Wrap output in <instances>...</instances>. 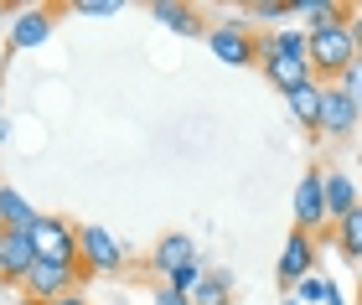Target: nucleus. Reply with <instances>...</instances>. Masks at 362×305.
<instances>
[{
    "label": "nucleus",
    "instance_id": "obj_1",
    "mask_svg": "<svg viewBox=\"0 0 362 305\" xmlns=\"http://www.w3.org/2000/svg\"><path fill=\"white\" fill-rule=\"evenodd\" d=\"M352 62H357L352 26H326V31H310V73H316V83H341Z\"/></svg>",
    "mask_w": 362,
    "mask_h": 305
},
{
    "label": "nucleus",
    "instance_id": "obj_2",
    "mask_svg": "<svg viewBox=\"0 0 362 305\" xmlns=\"http://www.w3.org/2000/svg\"><path fill=\"white\" fill-rule=\"evenodd\" d=\"M78 275L93 280V275H124V249L119 238L98 222H78Z\"/></svg>",
    "mask_w": 362,
    "mask_h": 305
},
{
    "label": "nucleus",
    "instance_id": "obj_3",
    "mask_svg": "<svg viewBox=\"0 0 362 305\" xmlns=\"http://www.w3.org/2000/svg\"><path fill=\"white\" fill-rule=\"evenodd\" d=\"M207 47L212 57L228 62V68H254L264 57V37L249 26V21H223V26H207Z\"/></svg>",
    "mask_w": 362,
    "mask_h": 305
},
{
    "label": "nucleus",
    "instance_id": "obj_4",
    "mask_svg": "<svg viewBox=\"0 0 362 305\" xmlns=\"http://www.w3.org/2000/svg\"><path fill=\"white\" fill-rule=\"evenodd\" d=\"M31 249H37V259H47V264L78 269V222H68V217H37Z\"/></svg>",
    "mask_w": 362,
    "mask_h": 305
},
{
    "label": "nucleus",
    "instance_id": "obj_5",
    "mask_svg": "<svg viewBox=\"0 0 362 305\" xmlns=\"http://www.w3.org/2000/svg\"><path fill=\"white\" fill-rule=\"evenodd\" d=\"M78 285H83L78 269H62V264L37 259V264H31V275L21 280V300L26 305H47V300H57V295H73Z\"/></svg>",
    "mask_w": 362,
    "mask_h": 305
},
{
    "label": "nucleus",
    "instance_id": "obj_6",
    "mask_svg": "<svg viewBox=\"0 0 362 305\" xmlns=\"http://www.w3.org/2000/svg\"><path fill=\"white\" fill-rule=\"evenodd\" d=\"M326 171L321 166H310L300 176V186H295V228H305V233H326Z\"/></svg>",
    "mask_w": 362,
    "mask_h": 305
},
{
    "label": "nucleus",
    "instance_id": "obj_7",
    "mask_svg": "<svg viewBox=\"0 0 362 305\" xmlns=\"http://www.w3.org/2000/svg\"><path fill=\"white\" fill-rule=\"evenodd\" d=\"M310 269H316V233H305V228H290V238H285V249H279V285L285 290H295Z\"/></svg>",
    "mask_w": 362,
    "mask_h": 305
},
{
    "label": "nucleus",
    "instance_id": "obj_8",
    "mask_svg": "<svg viewBox=\"0 0 362 305\" xmlns=\"http://www.w3.org/2000/svg\"><path fill=\"white\" fill-rule=\"evenodd\" d=\"M326 93H321V140H352V130H357V104L341 93V83H321Z\"/></svg>",
    "mask_w": 362,
    "mask_h": 305
},
{
    "label": "nucleus",
    "instance_id": "obj_9",
    "mask_svg": "<svg viewBox=\"0 0 362 305\" xmlns=\"http://www.w3.org/2000/svg\"><path fill=\"white\" fill-rule=\"evenodd\" d=\"M52 26H57V6H26V11H16L6 47L11 52H31V47H42L52 37Z\"/></svg>",
    "mask_w": 362,
    "mask_h": 305
},
{
    "label": "nucleus",
    "instance_id": "obj_10",
    "mask_svg": "<svg viewBox=\"0 0 362 305\" xmlns=\"http://www.w3.org/2000/svg\"><path fill=\"white\" fill-rule=\"evenodd\" d=\"M37 264V249H31V233H0V285L6 290H21V280Z\"/></svg>",
    "mask_w": 362,
    "mask_h": 305
},
{
    "label": "nucleus",
    "instance_id": "obj_11",
    "mask_svg": "<svg viewBox=\"0 0 362 305\" xmlns=\"http://www.w3.org/2000/svg\"><path fill=\"white\" fill-rule=\"evenodd\" d=\"M187 264H197L192 238H187V233H160V238H156V249H151V269L160 275V285H166L176 269H187Z\"/></svg>",
    "mask_w": 362,
    "mask_h": 305
},
{
    "label": "nucleus",
    "instance_id": "obj_12",
    "mask_svg": "<svg viewBox=\"0 0 362 305\" xmlns=\"http://www.w3.org/2000/svg\"><path fill=\"white\" fill-rule=\"evenodd\" d=\"M290 16H300L305 31L352 26V6H337V0H290Z\"/></svg>",
    "mask_w": 362,
    "mask_h": 305
},
{
    "label": "nucleus",
    "instance_id": "obj_13",
    "mask_svg": "<svg viewBox=\"0 0 362 305\" xmlns=\"http://www.w3.org/2000/svg\"><path fill=\"white\" fill-rule=\"evenodd\" d=\"M264 78L285 93H300L305 83H316V73H310V62H300V57H264Z\"/></svg>",
    "mask_w": 362,
    "mask_h": 305
},
{
    "label": "nucleus",
    "instance_id": "obj_14",
    "mask_svg": "<svg viewBox=\"0 0 362 305\" xmlns=\"http://www.w3.org/2000/svg\"><path fill=\"white\" fill-rule=\"evenodd\" d=\"M151 16L166 31H181V37H207V26H202V11L197 6H181V0H156Z\"/></svg>",
    "mask_w": 362,
    "mask_h": 305
},
{
    "label": "nucleus",
    "instance_id": "obj_15",
    "mask_svg": "<svg viewBox=\"0 0 362 305\" xmlns=\"http://www.w3.org/2000/svg\"><path fill=\"white\" fill-rule=\"evenodd\" d=\"M37 207H31L16 186H0V233H31L37 228Z\"/></svg>",
    "mask_w": 362,
    "mask_h": 305
},
{
    "label": "nucleus",
    "instance_id": "obj_16",
    "mask_svg": "<svg viewBox=\"0 0 362 305\" xmlns=\"http://www.w3.org/2000/svg\"><path fill=\"white\" fill-rule=\"evenodd\" d=\"M264 57H300V62H310V31L305 26L264 31Z\"/></svg>",
    "mask_w": 362,
    "mask_h": 305
},
{
    "label": "nucleus",
    "instance_id": "obj_17",
    "mask_svg": "<svg viewBox=\"0 0 362 305\" xmlns=\"http://www.w3.org/2000/svg\"><path fill=\"white\" fill-rule=\"evenodd\" d=\"M352 207H357V186H352V176H347V171H326V217H332V228L352 213Z\"/></svg>",
    "mask_w": 362,
    "mask_h": 305
},
{
    "label": "nucleus",
    "instance_id": "obj_18",
    "mask_svg": "<svg viewBox=\"0 0 362 305\" xmlns=\"http://www.w3.org/2000/svg\"><path fill=\"white\" fill-rule=\"evenodd\" d=\"M228 300H233V275L228 269H202V280L192 290V305H228Z\"/></svg>",
    "mask_w": 362,
    "mask_h": 305
},
{
    "label": "nucleus",
    "instance_id": "obj_19",
    "mask_svg": "<svg viewBox=\"0 0 362 305\" xmlns=\"http://www.w3.org/2000/svg\"><path fill=\"white\" fill-rule=\"evenodd\" d=\"M321 93H326L321 83H305L300 93H290V114H295V119H300V124H305V130H310V135H316V130H321Z\"/></svg>",
    "mask_w": 362,
    "mask_h": 305
},
{
    "label": "nucleus",
    "instance_id": "obj_20",
    "mask_svg": "<svg viewBox=\"0 0 362 305\" xmlns=\"http://www.w3.org/2000/svg\"><path fill=\"white\" fill-rule=\"evenodd\" d=\"M332 233H337V249H341V259H357V264H362V207H352V213L341 217Z\"/></svg>",
    "mask_w": 362,
    "mask_h": 305
},
{
    "label": "nucleus",
    "instance_id": "obj_21",
    "mask_svg": "<svg viewBox=\"0 0 362 305\" xmlns=\"http://www.w3.org/2000/svg\"><path fill=\"white\" fill-rule=\"evenodd\" d=\"M249 21H290V0H254V6H243Z\"/></svg>",
    "mask_w": 362,
    "mask_h": 305
},
{
    "label": "nucleus",
    "instance_id": "obj_22",
    "mask_svg": "<svg viewBox=\"0 0 362 305\" xmlns=\"http://www.w3.org/2000/svg\"><path fill=\"white\" fill-rule=\"evenodd\" d=\"M326 290H332V285H326L321 275H305L300 285H295V300H300V305H316V300H326Z\"/></svg>",
    "mask_w": 362,
    "mask_h": 305
},
{
    "label": "nucleus",
    "instance_id": "obj_23",
    "mask_svg": "<svg viewBox=\"0 0 362 305\" xmlns=\"http://www.w3.org/2000/svg\"><path fill=\"white\" fill-rule=\"evenodd\" d=\"M341 93H347V99L357 104V114H362V62H352V68H347V78H341Z\"/></svg>",
    "mask_w": 362,
    "mask_h": 305
},
{
    "label": "nucleus",
    "instance_id": "obj_24",
    "mask_svg": "<svg viewBox=\"0 0 362 305\" xmlns=\"http://www.w3.org/2000/svg\"><path fill=\"white\" fill-rule=\"evenodd\" d=\"M73 11L78 16H114V11H119V0H73Z\"/></svg>",
    "mask_w": 362,
    "mask_h": 305
},
{
    "label": "nucleus",
    "instance_id": "obj_25",
    "mask_svg": "<svg viewBox=\"0 0 362 305\" xmlns=\"http://www.w3.org/2000/svg\"><path fill=\"white\" fill-rule=\"evenodd\" d=\"M156 305H192V295H181V290H171V285H160V290H156Z\"/></svg>",
    "mask_w": 362,
    "mask_h": 305
},
{
    "label": "nucleus",
    "instance_id": "obj_26",
    "mask_svg": "<svg viewBox=\"0 0 362 305\" xmlns=\"http://www.w3.org/2000/svg\"><path fill=\"white\" fill-rule=\"evenodd\" d=\"M352 47H357V62H362V11H352Z\"/></svg>",
    "mask_w": 362,
    "mask_h": 305
},
{
    "label": "nucleus",
    "instance_id": "obj_27",
    "mask_svg": "<svg viewBox=\"0 0 362 305\" xmlns=\"http://www.w3.org/2000/svg\"><path fill=\"white\" fill-rule=\"evenodd\" d=\"M47 305H88L83 290H73V295H57V300H47Z\"/></svg>",
    "mask_w": 362,
    "mask_h": 305
},
{
    "label": "nucleus",
    "instance_id": "obj_28",
    "mask_svg": "<svg viewBox=\"0 0 362 305\" xmlns=\"http://www.w3.org/2000/svg\"><path fill=\"white\" fill-rule=\"evenodd\" d=\"M326 305H347V300H341V290H337V285L326 290Z\"/></svg>",
    "mask_w": 362,
    "mask_h": 305
},
{
    "label": "nucleus",
    "instance_id": "obj_29",
    "mask_svg": "<svg viewBox=\"0 0 362 305\" xmlns=\"http://www.w3.org/2000/svg\"><path fill=\"white\" fill-rule=\"evenodd\" d=\"M0 99H6V78H0Z\"/></svg>",
    "mask_w": 362,
    "mask_h": 305
},
{
    "label": "nucleus",
    "instance_id": "obj_30",
    "mask_svg": "<svg viewBox=\"0 0 362 305\" xmlns=\"http://www.w3.org/2000/svg\"><path fill=\"white\" fill-rule=\"evenodd\" d=\"M0 140H6V119H0Z\"/></svg>",
    "mask_w": 362,
    "mask_h": 305
},
{
    "label": "nucleus",
    "instance_id": "obj_31",
    "mask_svg": "<svg viewBox=\"0 0 362 305\" xmlns=\"http://www.w3.org/2000/svg\"><path fill=\"white\" fill-rule=\"evenodd\" d=\"M285 305H300V300H285Z\"/></svg>",
    "mask_w": 362,
    "mask_h": 305
}]
</instances>
